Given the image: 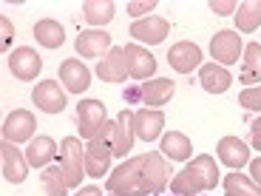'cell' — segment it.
Here are the masks:
<instances>
[{
  "label": "cell",
  "mask_w": 261,
  "mask_h": 196,
  "mask_svg": "<svg viewBox=\"0 0 261 196\" xmlns=\"http://www.w3.org/2000/svg\"><path fill=\"white\" fill-rule=\"evenodd\" d=\"M168 162L159 151H148L142 157H134L122 162L111 177H108V190L117 196H153L168 188Z\"/></svg>",
  "instance_id": "1"
},
{
  "label": "cell",
  "mask_w": 261,
  "mask_h": 196,
  "mask_svg": "<svg viewBox=\"0 0 261 196\" xmlns=\"http://www.w3.org/2000/svg\"><path fill=\"white\" fill-rule=\"evenodd\" d=\"M216 182H219L216 159L202 154V157H196L193 162H188L176 177L170 179V190L176 196H196V193H202V190L216 188Z\"/></svg>",
  "instance_id": "2"
},
{
  "label": "cell",
  "mask_w": 261,
  "mask_h": 196,
  "mask_svg": "<svg viewBox=\"0 0 261 196\" xmlns=\"http://www.w3.org/2000/svg\"><path fill=\"white\" fill-rule=\"evenodd\" d=\"M60 168H63L68 188H80L85 177V148L80 145L77 137H65L60 145Z\"/></svg>",
  "instance_id": "3"
},
{
  "label": "cell",
  "mask_w": 261,
  "mask_h": 196,
  "mask_svg": "<svg viewBox=\"0 0 261 196\" xmlns=\"http://www.w3.org/2000/svg\"><path fill=\"white\" fill-rule=\"evenodd\" d=\"M242 48H244V43H242V37H239V32H230V29L216 32V37L210 40V54H213V60H219V65H224V68L239 63Z\"/></svg>",
  "instance_id": "4"
},
{
  "label": "cell",
  "mask_w": 261,
  "mask_h": 196,
  "mask_svg": "<svg viewBox=\"0 0 261 196\" xmlns=\"http://www.w3.org/2000/svg\"><path fill=\"white\" fill-rule=\"evenodd\" d=\"M105 125V105L99 100H83L77 105V128H80V137L85 139H94L97 131Z\"/></svg>",
  "instance_id": "5"
},
{
  "label": "cell",
  "mask_w": 261,
  "mask_h": 196,
  "mask_svg": "<svg viewBox=\"0 0 261 196\" xmlns=\"http://www.w3.org/2000/svg\"><path fill=\"white\" fill-rule=\"evenodd\" d=\"M9 68H12V74L17 80H34L40 74V68H43V57H40L34 48L29 46H20L14 48L12 54H9Z\"/></svg>",
  "instance_id": "6"
},
{
  "label": "cell",
  "mask_w": 261,
  "mask_h": 196,
  "mask_svg": "<svg viewBox=\"0 0 261 196\" xmlns=\"http://www.w3.org/2000/svg\"><path fill=\"white\" fill-rule=\"evenodd\" d=\"M34 128H37L34 114L26 111V108H17V111H12L6 117V122H3V139H6V142H26V139H32Z\"/></svg>",
  "instance_id": "7"
},
{
  "label": "cell",
  "mask_w": 261,
  "mask_h": 196,
  "mask_svg": "<svg viewBox=\"0 0 261 196\" xmlns=\"http://www.w3.org/2000/svg\"><path fill=\"white\" fill-rule=\"evenodd\" d=\"M125 65H128V74L134 80H148L150 74L156 71V57L148 48L137 46V43H128L125 46Z\"/></svg>",
  "instance_id": "8"
},
{
  "label": "cell",
  "mask_w": 261,
  "mask_h": 196,
  "mask_svg": "<svg viewBox=\"0 0 261 196\" xmlns=\"http://www.w3.org/2000/svg\"><path fill=\"white\" fill-rule=\"evenodd\" d=\"M34 105L43 108L46 114H60L65 108V94L60 88L57 80H46V83H37L34 85V94H32Z\"/></svg>",
  "instance_id": "9"
},
{
  "label": "cell",
  "mask_w": 261,
  "mask_h": 196,
  "mask_svg": "<svg viewBox=\"0 0 261 196\" xmlns=\"http://www.w3.org/2000/svg\"><path fill=\"white\" fill-rule=\"evenodd\" d=\"M0 154H3V177H6V182L20 185L23 179H26V170H29L26 157L14 148V142H6V139H3V145H0Z\"/></svg>",
  "instance_id": "10"
},
{
  "label": "cell",
  "mask_w": 261,
  "mask_h": 196,
  "mask_svg": "<svg viewBox=\"0 0 261 196\" xmlns=\"http://www.w3.org/2000/svg\"><path fill=\"white\" fill-rule=\"evenodd\" d=\"M77 54L80 57H88V60H94V57H102V54H108L111 52V34L108 32H80V37H77Z\"/></svg>",
  "instance_id": "11"
},
{
  "label": "cell",
  "mask_w": 261,
  "mask_h": 196,
  "mask_svg": "<svg viewBox=\"0 0 261 196\" xmlns=\"http://www.w3.org/2000/svg\"><path fill=\"white\" fill-rule=\"evenodd\" d=\"M168 63L170 68H176L179 74H188L193 71L196 65H202V48L196 46V43H176V46L168 52Z\"/></svg>",
  "instance_id": "12"
},
{
  "label": "cell",
  "mask_w": 261,
  "mask_h": 196,
  "mask_svg": "<svg viewBox=\"0 0 261 196\" xmlns=\"http://www.w3.org/2000/svg\"><path fill=\"white\" fill-rule=\"evenodd\" d=\"M134 128H137V137L145 142H153V139L162 134L165 128V114L159 108H142V111L134 114Z\"/></svg>",
  "instance_id": "13"
},
{
  "label": "cell",
  "mask_w": 261,
  "mask_h": 196,
  "mask_svg": "<svg viewBox=\"0 0 261 196\" xmlns=\"http://www.w3.org/2000/svg\"><path fill=\"white\" fill-rule=\"evenodd\" d=\"M170 32V23L162 17H145V20H137L134 26H130V37L142 40V43H150V46H156L168 37Z\"/></svg>",
  "instance_id": "14"
},
{
  "label": "cell",
  "mask_w": 261,
  "mask_h": 196,
  "mask_svg": "<svg viewBox=\"0 0 261 196\" xmlns=\"http://www.w3.org/2000/svg\"><path fill=\"white\" fill-rule=\"evenodd\" d=\"M134 114L122 108L117 117V134H114V157H125L130 148H134V139H137V128H134Z\"/></svg>",
  "instance_id": "15"
},
{
  "label": "cell",
  "mask_w": 261,
  "mask_h": 196,
  "mask_svg": "<svg viewBox=\"0 0 261 196\" xmlns=\"http://www.w3.org/2000/svg\"><path fill=\"white\" fill-rule=\"evenodd\" d=\"M97 74H99V80H105V83H125V77H128L125 48H111V52L105 54V60H99Z\"/></svg>",
  "instance_id": "16"
},
{
  "label": "cell",
  "mask_w": 261,
  "mask_h": 196,
  "mask_svg": "<svg viewBox=\"0 0 261 196\" xmlns=\"http://www.w3.org/2000/svg\"><path fill=\"white\" fill-rule=\"evenodd\" d=\"M60 80L65 83V88L71 94H83L88 85H91V71L85 68L80 60H65L60 65Z\"/></svg>",
  "instance_id": "17"
},
{
  "label": "cell",
  "mask_w": 261,
  "mask_h": 196,
  "mask_svg": "<svg viewBox=\"0 0 261 196\" xmlns=\"http://www.w3.org/2000/svg\"><path fill=\"white\" fill-rule=\"evenodd\" d=\"M199 83H202V88L207 94H224L230 88V83H233V77H230V71L224 65L204 63L202 71H199Z\"/></svg>",
  "instance_id": "18"
},
{
  "label": "cell",
  "mask_w": 261,
  "mask_h": 196,
  "mask_svg": "<svg viewBox=\"0 0 261 196\" xmlns=\"http://www.w3.org/2000/svg\"><path fill=\"white\" fill-rule=\"evenodd\" d=\"M216 151H219V159H222L227 168H244V165L250 162V151L239 137H224Z\"/></svg>",
  "instance_id": "19"
},
{
  "label": "cell",
  "mask_w": 261,
  "mask_h": 196,
  "mask_svg": "<svg viewBox=\"0 0 261 196\" xmlns=\"http://www.w3.org/2000/svg\"><path fill=\"white\" fill-rule=\"evenodd\" d=\"M54 154H57V145H54L51 137H34L26 148V162L32 168H48Z\"/></svg>",
  "instance_id": "20"
},
{
  "label": "cell",
  "mask_w": 261,
  "mask_h": 196,
  "mask_svg": "<svg viewBox=\"0 0 261 196\" xmlns=\"http://www.w3.org/2000/svg\"><path fill=\"white\" fill-rule=\"evenodd\" d=\"M139 85H142V103L145 105H165L173 97V88H176V85L165 77H156V80H150V83H139Z\"/></svg>",
  "instance_id": "21"
},
{
  "label": "cell",
  "mask_w": 261,
  "mask_h": 196,
  "mask_svg": "<svg viewBox=\"0 0 261 196\" xmlns=\"http://www.w3.org/2000/svg\"><path fill=\"white\" fill-rule=\"evenodd\" d=\"M159 151H162L165 157L176 159V162H185V159H190V154H193V145H190V139L185 137V134L170 131V134L162 137V148Z\"/></svg>",
  "instance_id": "22"
},
{
  "label": "cell",
  "mask_w": 261,
  "mask_h": 196,
  "mask_svg": "<svg viewBox=\"0 0 261 196\" xmlns=\"http://www.w3.org/2000/svg\"><path fill=\"white\" fill-rule=\"evenodd\" d=\"M34 37H37L40 46L60 48L63 40H65V32H63V26H60L57 20H40L37 26H34Z\"/></svg>",
  "instance_id": "23"
},
{
  "label": "cell",
  "mask_w": 261,
  "mask_h": 196,
  "mask_svg": "<svg viewBox=\"0 0 261 196\" xmlns=\"http://www.w3.org/2000/svg\"><path fill=\"white\" fill-rule=\"evenodd\" d=\"M83 17L91 26H105L114 20V3L111 0H85L83 3Z\"/></svg>",
  "instance_id": "24"
},
{
  "label": "cell",
  "mask_w": 261,
  "mask_h": 196,
  "mask_svg": "<svg viewBox=\"0 0 261 196\" xmlns=\"http://www.w3.org/2000/svg\"><path fill=\"white\" fill-rule=\"evenodd\" d=\"M236 26L244 34L255 32L261 26V0H247V3L239 6V12H236Z\"/></svg>",
  "instance_id": "25"
},
{
  "label": "cell",
  "mask_w": 261,
  "mask_h": 196,
  "mask_svg": "<svg viewBox=\"0 0 261 196\" xmlns=\"http://www.w3.org/2000/svg\"><path fill=\"white\" fill-rule=\"evenodd\" d=\"M242 74L239 80L242 83H261V46L258 43H250L244 48V60H242Z\"/></svg>",
  "instance_id": "26"
},
{
  "label": "cell",
  "mask_w": 261,
  "mask_h": 196,
  "mask_svg": "<svg viewBox=\"0 0 261 196\" xmlns=\"http://www.w3.org/2000/svg\"><path fill=\"white\" fill-rule=\"evenodd\" d=\"M40 182H43L46 196H65L68 193V179H65L60 165H48V168L40 174Z\"/></svg>",
  "instance_id": "27"
},
{
  "label": "cell",
  "mask_w": 261,
  "mask_h": 196,
  "mask_svg": "<svg viewBox=\"0 0 261 196\" xmlns=\"http://www.w3.org/2000/svg\"><path fill=\"white\" fill-rule=\"evenodd\" d=\"M224 193L227 196H261V185H255L244 174H227L224 177Z\"/></svg>",
  "instance_id": "28"
},
{
  "label": "cell",
  "mask_w": 261,
  "mask_h": 196,
  "mask_svg": "<svg viewBox=\"0 0 261 196\" xmlns=\"http://www.w3.org/2000/svg\"><path fill=\"white\" fill-rule=\"evenodd\" d=\"M239 103H242L244 108H247V111H261V85H253V88L242 91Z\"/></svg>",
  "instance_id": "29"
},
{
  "label": "cell",
  "mask_w": 261,
  "mask_h": 196,
  "mask_svg": "<svg viewBox=\"0 0 261 196\" xmlns=\"http://www.w3.org/2000/svg\"><path fill=\"white\" fill-rule=\"evenodd\" d=\"M0 32H3V37H0V52H9V43L14 37V29L9 23V17H0Z\"/></svg>",
  "instance_id": "30"
},
{
  "label": "cell",
  "mask_w": 261,
  "mask_h": 196,
  "mask_svg": "<svg viewBox=\"0 0 261 196\" xmlns=\"http://www.w3.org/2000/svg\"><path fill=\"white\" fill-rule=\"evenodd\" d=\"M156 9V0H142V3H128V14H134V17H139V14H148V12H153Z\"/></svg>",
  "instance_id": "31"
},
{
  "label": "cell",
  "mask_w": 261,
  "mask_h": 196,
  "mask_svg": "<svg viewBox=\"0 0 261 196\" xmlns=\"http://www.w3.org/2000/svg\"><path fill=\"white\" fill-rule=\"evenodd\" d=\"M210 9H213L216 14H236V12H239V6H236L233 0H213Z\"/></svg>",
  "instance_id": "32"
},
{
  "label": "cell",
  "mask_w": 261,
  "mask_h": 196,
  "mask_svg": "<svg viewBox=\"0 0 261 196\" xmlns=\"http://www.w3.org/2000/svg\"><path fill=\"white\" fill-rule=\"evenodd\" d=\"M250 142H253L255 151H261V117L250 125Z\"/></svg>",
  "instance_id": "33"
},
{
  "label": "cell",
  "mask_w": 261,
  "mask_h": 196,
  "mask_svg": "<svg viewBox=\"0 0 261 196\" xmlns=\"http://www.w3.org/2000/svg\"><path fill=\"white\" fill-rule=\"evenodd\" d=\"M250 179H253L255 185H261V157L250 162Z\"/></svg>",
  "instance_id": "34"
},
{
  "label": "cell",
  "mask_w": 261,
  "mask_h": 196,
  "mask_svg": "<svg viewBox=\"0 0 261 196\" xmlns=\"http://www.w3.org/2000/svg\"><path fill=\"white\" fill-rule=\"evenodd\" d=\"M125 100H128V103H137V100H142V85H134V88H128V91H125Z\"/></svg>",
  "instance_id": "35"
},
{
  "label": "cell",
  "mask_w": 261,
  "mask_h": 196,
  "mask_svg": "<svg viewBox=\"0 0 261 196\" xmlns=\"http://www.w3.org/2000/svg\"><path fill=\"white\" fill-rule=\"evenodd\" d=\"M74 196H102V190H99V188H94V185H88V188H80Z\"/></svg>",
  "instance_id": "36"
},
{
  "label": "cell",
  "mask_w": 261,
  "mask_h": 196,
  "mask_svg": "<svg viewBox=\"0 0 261 196\" xmlns=\"http://www.w3.org/2000/svg\"><path fill=\"white\" fill-rule=\"evenodd\" d=\"M114 196H117V193H114Z\"/></svg>",
  "instance_id": "37"
}]
</instances>
